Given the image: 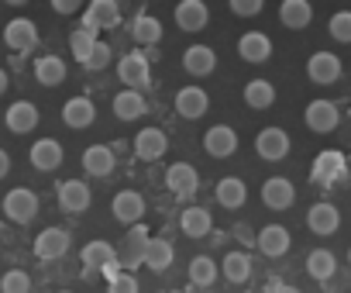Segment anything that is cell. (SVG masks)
I'll return each mask as SVG.
<instances>
[{"instance_id":"9c48e42d","label":"cell","mask_w":351,"mask_h":293,"mask_svg":"<svg viewBox=\"0 0 351 293\" xmlns=\"http://www.w3.org/2000/svg\"><path fill=\"white\" fill-rule=\"evenodd\" d=\"M83 269H90V272H107V276H114V272L121 269V262H117V252H114V245H110V242H90V245L83 248Z\"/></svg>"},{"instance_id":"d4e9b609","label":"cell","mask_w":351,"mask_h":293,"mask_svg":"<svg viewBox=\"0 0 351 293\" xmlns=\"http://www.w3.org/2000/svg\"><path fill=\"white\" fill-rule=\"evenodd\" d=\"M114 166H117V159H114V149L110 145H90V149L83 152V169L90 173V176H110L114 173Z\"/></svg>"},{"instance_id":"8d00e7d4","label":"cell","mask_w":351,"mask_h":293,"mask_svg":"<svg viewBox=\"0 0 351 293\" xmlns=\"http://www.w3.org/2000/svg\"><path fill=\"white\" fill-rule=\"evenodd\" d=\"M306 272H310V279H334V272H337V259L327 252V248H313L310 255H306Z\"/></svg>"},{"instance_id":"ac0fdd59","label":"cell","mask_w":351,"mask_h":293,"mask_svg":"<svg viewBox=\"0 0 351 293\" xmlns=\"http://www.w3.org/2000/svg\"><path fill=\"white\" fill-rule=\"evenodd\" d=\"M62 145L56 141V138H38L35 145H32V152H28V159H32V166L38 169V173H52V169H59L62 166Z\"/></svg>"},{"instance_id":"ee69618b","label":"cell","mask_w":351,"mask_h":293,"mask_svg":"<svg viewBox=\"0 0 351 293\" xmlns=\"http://www.w3.org/2000/svg\"><path fill=\"white\" fill-rule=\"evenodd\" d=\"M107 62H110V45H104V42H100V45L93 49V56L86 59V69H93V73H97V69H107Z\"/></svg>"},{"instance_id":"e575fe53","label":"cell","mask_w":351,"mask_h":293,"mask_svg":"<svg viewBox=\"0 0 351 293\" xmlns=\"http://www.w3.org/2000/svg\"><path fill=\"white\" fill-rule=\"evenodd\" d=\"M131 38L138 45H158L162 42V21L152 18V14H138L131 21Z\"/></svg>"},{"instance_id":"f35d334b","label":"cell","mask_w":351,"mask_h":293,"mask_svg":"<svg viewBox=\"0 0 351 293\" xmlns=\"http://www.w3.org/2000/svg\"><path fill=\"white\" fill-rule=\"evenodd\" d=\"M221 276V266L210 259V255H197L193 262H190V283L193 286H214V279Z\"/></svg>"},{"instance_id":"74e56055","label":"cell","mask_w":351,"mask_h":293,"mask_svg":"<svg viewBox=\"0 0 351 293\" xmlns=\"http://www.w3.org/2000/svg\"><path fill=\"white\" fill-rule=\"evenodd\" d=\"M172 259H176L172 245H169V242H162V238H152V242H148V248H145V262H141V266H148L152 272H162V269H169V266H172Z\"/></svg>"},{"instance_id":"d6a6232c","label":"cell","mask_w":351,"mask_h":293,"mask_svg":"<svg viewBox=\"0 0 351 293\" xmlns=\"http://www.w3.org/2000/svg\"><path fill=\"white\" fill-rule=\"evenodd\" d=\"M145 110H148V104H145V97H141L138 90H121V93L114 97V114H117L121 121H138Z\"/></svg>"},{"instance_id":"5bb4252c","label":"cell","mask_w":351,"mask_h":293,"mask_svg":"<svg viewBox=\"0 0 351 293\" xmlns=\"http://www.w3.org/2000/svg\"><path fill=\"white\" fill-rule=\"evenodd\" d=\"M4 42H8V49H14V52H32L35 45H38V28H35V21H28V18H14V21H8V28H4Z\"/></svg>"},{"instance_id":"e0dca14e","label":"cell","mask_w":351,"mask_h":293,"mask_svg":"<svg viewBox=\"0 0 351 293\" xmlns=\"http://www.w3.org/2000/svg\"><path fill=\"white\" fill-rule=\"evenodd\" d=\"M38 107L32 104V100H14L11 107H8V114H4V124H8V131H14V134H28V131H35L38 128Z\"/></svg>"},{"instance_id":"f6af8a7d","label":"cell","mask_w":351,"mask_h":293,"mask_svg":"<svg viewBox=\"0 0 351 293\" xmlns=\"http://www.w3.org/2000/svg\"><path fill=\"white\" fill-rule=\"evenodd\" d=\"M52 8H56L59 14H73L80 4H76V0H52Z\"/></svg>"},{"instance_id":"1f68e13d","label":"cell","mask_w":351,"mask_h":293,"mask_svg":"<svg viewBox=\"0 0 351 293\" xmlns=\"http://www.w3.org/2000/svg\"><path fill=\"white\" fill-rule=\"evenodd\" d=\"M35 80L42 86H62L66 83V62L59 56H42L35 62Z\"/></svg>"},{"instance_id":"836d02e7","label":"cell","mask_w":351,"mask_h":293,"mask_svg":"<svg viewBox=\"0 0 351 293\" xmlns=\"http://www.w3.org/2000/svg\"><path fill=\"white\" fill-rule=\"evenodd\" d=\"M221 276L231 279V283H248V279H252V259H248L245 252L231 248V252L224 255V262H221Z\"/></svg>"},{"instance_id":"4316f807","label":"cell","mask_w":351,"mask_h":293,"mask_svg":"<svg viewBox=\"0 0 351 293\" xmlns=\"http://www.w3.org/2000/svg\"><path fill=\"white\" fill-rule=\"evenodd\" d=\"M279 21H282L289 32H303V28L313 21L310 0H282V4H279Z\"/></svg>"},{"instance_id":"681fc988","label":"cell","mask_w":351,"mask_h":293,"mask_svg":"<svg viewBox=\"0 0 351 293\" xmlns=\"http://www.w3.org/2000/svg\"><path fill=\"white\" fill-rule=\"evenodd\" d=\"M348 266H351V248H348Z\"/></svg>"},{"instance_id":"52a82bcc","label":"cell","mask_w":351,"mask_h":293,"mask_svg":"<svg viewBox=\"0 0 351 293\" xmlns=\"http://www.w3.org/2000/svg\"><path fill=\"white\" fill-rule=\"evenodd\" d=\"M306 76H310L313 83H320V86H330V83L341 80V59H337L334 52L320 49V52H313V56L306 59Z\"/></svg>"},{"instance_id":"7dc6e473","label":"cell","mask_w":351,"mask_h":293,"mask_svg":"<svg viewBox=\"0 0 351 293\" xmlns=\"http://www.w3.org/2000/svg\"><path fill=\"white\" fill-rule=\"evenodd\" d=\"M265 293H300V290H293L286 283H272V286H265Z\"/></svg>"},{"instance_id":"d590c367","label":"cell","mask_w":351,"mask_h":293,"mask_svg":"<svg viewBox=\"0 0 351 293\" xmlns=\"http://www.w3.org/2000/svg\"><path fill=\"white\" fill-rule=\"evenodd\" d=\"M100 45V35L93 32V28H73V35H69V49H73V56H76V62H83L86 66V59L93 56V49Z\"/></svg>"},{"instance_id":"c3c4849f","label":"cell","mask_w":351,"mask_h":293,"mask_svg":"<svg viewBox=\"0 0 351 293\" xmlns=\"http://www.w3.org/2000/svg\"><path fill=\"white\" fill-rule=\"evenodd\" d=\"M8 86H11V80H8V73H4V69H0V97L8 93Z\"/></svg>"},{"instance_id":"bcb514c9","label":"cell","mask_w":351,"mask_h":293,"mask_svg":"<svg viewBox=\"0 0 351 293\" xmlns=\"http://www.w3.org/2000/svg\"><path fill=\"white\" fill-rule=\"evenodd\" d=\"M8 173H11V156H8L4 149H0V180H4Z\"/></svg>"},{"instance_id":"4dcf8cb0","label":"cell","mask_w":351,"mask_h":293,"mask_svg":"<svg viewBox=\"0 0 351 293\" xmlns=\"http://www.w3.org/2000/svg\"><path fill=\"white\" fill-rule=\"evenodd\" d=\"M241 97H245V104H248L252 110H269V107L276 104V86H272L269 80H248Z\"/></svg>"},{"instance_id":"8992f818","label":"cell","mask_w":351,"mask_h":293,"mask_svg":"<svg viewBox=\"0 0 351 293\" xmlns=\"http://www.w3.org/2000/svg\"><path fill=\"white\" fill-rule=\"evenodd\" d=\"M255 152H258L262 159H269V163L286 159V156H289V134H286L282 128H262V131L255 134Z\"/></svg>"},{"instance_id":"b9f144b4","label":"cell","mask_w":351,"mask_h":293,"mask_svg":"<svg viewBox=\"0 0 351 293\" xmlns=\"http://www.w3.org/2000/svg\"><path fill=\"white\" fill-rule=\"evenodd\" d=\"M330 35L337 38V42H348L351 45V11H337V14H330Z\"/></svg>"},{"instance_id":"8fae6325","label":"cell","mask_w":351,"mask_h":293,"mask_svg":"<svg viewBox=\"0 0 351 293\" xmlns=\"http://www.w3.org/2000/svg\"><path fill=\"white\" fill-rule=\"evenodd\" d=\"M148 242H152V235H148V228L145 224H134L131 231H128V242H124V252L117 255V262H121V269H128V272H134L141 262H145V248H148Z\"/></svg>"},{"instance_id":"f907efd6","label":"cell","mask_w":351,"mask_h":293,"mask_svg":"<svg viewBox=\"0 0 351 293\" xmlns=\"http://www.w3.org/2000/svg\"><path fill=\"white\" fill-rule=\"evenodd\" d=\"M59 293H73V290H59Z\"/></svg>"},{"instance_id":"f1b7e54d","label":"cell","mask_w":351,"mask_h":293,"mask_svg":"<svg viewBox=\"0 0 351 293\" xmlns=\"http://www.w3.org/2000/svg\"><path fill=\"white\" fill-rule=\"evenodd\" d=\"M306 224H310L313 235H334L341 228V214H337L334 204H313L306 211Z\"/></svg>"},{"instance_id":"7bdbcfd3","label":"cell","mask_w":351,"mask_h":293,"mask_svg":"<svg viewBox=\"0 0 351 293\" xmlns=\"http://www.w3.org/2000/svg\"><path fill=\"white\" fill-rule=\"evenodd\" d=\"M228 8L238 18H255V14H262V0H231Z\"/></svg>"},{"instance_id":"cb8c5ba5","label":"cell","mask_w":351,"mask_h":293,"mask_svg":"<svg viewBox=\"0 0 351 293\" xmlns=\"http://www.w3.org/2000/svg\"><path fill=\"white\" fill-rule=\"evenodd\" d=\"M183 69L190 76H210L217 69V52L210 45H190L183 52Z\"/></svg>"},{"instance_id":"d6986e66","label":"cell","mask_w":351,"mask_h":293,"mask_svg":"<svg viewBox=\"0 0 351 293\" xmlns=\"http://www.w3.org/2000/svg\"><path fill=\"white\" fill-rule=\"evenodd\" d=\"M313 183H324V187H334V183H341L344 180V156L341 152H320L317 159H313Z\"/></svg>"},{"instance_id":"9a60e30c","label":"cell","mask_w":351,"mask_h":293,"mask_svg":"<svg viewBox=\"0 0 351 293\" xmlns=\"http://www.w3.org/2000/svg\"><path fill=\"white\" fill-rule=\"evenodd\" d=\"M303 117H306V128H310V131L327 134V131H334V128H337L341 110H337V104H330V100H313V104H306Z\"/></svg>"},{"instance_id":"60d3db41","label":"cell","mask_w":351,"mask_h":293,"mask_svg":"<svg viewBox=\"0 0 351 293\" xmlns=\"http://www.w3.org/2000/svg\"><path fill=\"white\" fill-rule=\"evenodd\" d=\"M107 293H141V286H138L134 272L117 269L114 276H107Z\"/></svg>"},{"instance_id":"30bf717a","label":"cell","mask_w":351,"mask_h":293,"mask_svg":"<svg viewBox=\"0 0 351 293\" xmlns=\"http://www.w3.org/2000/svg\"><path fill=\"white\" fill-rule=\"evenodd\" d=\"M296 200V187L286 180V176H269L262 183V204L269 211H289Z\"/></svg>"},{"instance_id":"3957f363","label":"cell","mask_w":351,"mask_h":293,"mask_svg":"<svg viewBox=\"0 0 351 293\" xmlns=\"http://www.w3.org/2000/svg\"><path fill=\"white\" fill-rule=\"evenodd\" d=\"M121 25V8L117 0H90L83 11V28H93L97 35L104 28H117Z\"/></svg>"},{"instance_id":"484cf974","label":"cell","mask_w":351,"mask_h":293,"mask_svg":"<svg viewBox=\"0 0 351 293\" xmlns=\"http://www.w3.org/2000/svg\"><path fill=\"white\" fill-rule=\"evenodd\" d=\"M62 121L69 124V128H90L93 121H97V107H93V100L90 97H69L66 100V107H62Z\"/></svg>"},{"instance_id":"7c38bea8","label":"cell","mask_w":351,"mask_h":293,"mask_svg":"<svg viewBox=\"0 0 351 293\" xmlns=\"http://www.w3.org/2000/svg\"><path fill=\"white\" fill-rule=\"evenodd\" d=\"M176 25H180L183 32H204L207 21H210V8L204 4V0H180L172 11Z\"/></svg>"},{"instance_id":"603a6c76","label":"cell","mask_w":351,"mask_h":293,"mask_svg":"<svg viewBox=\"0 0 351 293\" xmlns=\"http://www.w3.org/2000/svg\"><path fill=\"white\" fill-rule=\"evenodd\" d=\"M255 245H258V252H262L265 259H279V255L289 252V231H286L282 224H265V228L258 231Z\"/></svg>"},{"instance_id":"ba28073f","label":"cell","mask_w":351,"mask_h":293,"mask_svg":"<svg viewBox=\"0 0 351 293\" xmlns=\"http://www.w3.org/2000/svg\"><path fill=\"white\" fill-rule=\"evenodd\" d=\"M110 211H114V218H117L121 224L134 228V224H141V218H145V197H141L138 190H121V194H114Z\"/></svg>"},{"instance_id":"ab89813d","label":"cell","mask_w":351,"mask_h":293,"mask_svg":"<svg viewBox=\"0 0 351 293\" xmlns=\"http://www.w3.org/2000/svg\"><path fill=\"white\" fill-rule=\"evenodd\" d=\"M0 293H32V276L25 269H11L0 276Z\"/></svg>"},{"instance_id":"ffe728a7","label":"cell","mask_w":351,"mask_h":293,"mask_svg":"<svg viewBox=\"0 0 351 293\" xmlns=\"http://www.w3.org/2000/svg\"><path fill=\"white\" fill-rule=\"evenodd\" d=\"M90 200H93V194H90V187H86L83 180H66V183H59V207H62L66 214H83V211L90 207Z\"/></svg>"},{"instance_id":"6da1fadb","label":"cell","mask_w":351,"mask_h":293,"mask_svg":"<svg viewBox=\"0 0 351 293\" xmlns=\"http://www.w3.org/2000/svg\"><path fill=\"white\" fill-rule=\"evenodd\" d=\"M4 214H8V221H14V224H32L35 214H38V194L28 190V187H14V190L4 197Z\"/></svg>"},{"instance_id":"7a4b0ae2","label":"cell","mask_w":351,"mask_h":293,"mask_svg":"<svg viewBox=\"0 0 351 293\" xmlns=\"http://www.w3.org/2000/svg\"><path fill=\"white\" fill-rule=\"evenodd\" d=\"M117 76H121V83H128V90H141V86H148V80H152L148 56H145V52H128V56H121V62H117Z\"/></svg>"},{"instance_id":"44dd1931","label":"cell","mask_w":351,"mask_h":293,"mask_svg":"<svg viewBox=\"0 0 351 293\" xmlns=\"http://www.w3.org/2000/svg\"><path fill=\"white\" fill-rule=\"evenodd\" d=\"M238 56H241L245 62H252V66L269 62V56H272V38L262 35V32H245V35L238 38Z\"/></svg>"},{"instance_id":"83f0119b","label":"cell","mask_w":351,"mask_h":293,"mask_svg":"<svg viewBox=\"0 0 351 293\" xmlns=\"http://www.w3.org/2000/svg\"><path fill=\"white\" fill-rule=\"evenodd\" d=\"M214 197H217L221 207L238 211V207H245V200H248V187H245V180H238V176H224V180L214 187Z\"/></svg>"},{"instance_id":"7402d4cb","label":"cell","mask_w":351,"mask_h":293,"mask_svg":"<svg viewBox=\"0 0 351 293\" xmlns=\"http://www.w3.org/2000/svg\"><path fill=\"white\" fill-rule=\"evenodd\" d=\"M69 248V231L66 228H45L38 238H35V255L52 262V259H62Z\"/></svg>"},{"instance_id":"2e32d148","label":"cell","mask_w":351,"mask_h":293,"mask_svg":"<svg viewBox=\"0 0 351 293\" xmlns=\"http://www.w3.org/2000/svg\"><path fill=\"white\" fill-rule=\"evenodd\" d=\"M207 107H210V97H207V90H204V86H183L180 93H176V114L186 117V121L204 117V114H207Z\"/></svg>"},{"instance_id":"4fadbf2b","label":"cell","mask_w":351,"mask_h":293,"mask_svg":"<svg viewBox=\"0 0 351 293\" xmlns=\"http://www.w3.org/2000/svg\"><path fill=\"white\" fill-rule=\"evenodd\" d=\"M165 187L176 194V197H193L200 190V173L190 166V163H172L169 173H165Z\"/></svg>"},{"instance_id":"f546056e","label":"cell","mask_w":351,"mask_h":293,"mask_svg":"<svg viewBox=\"0 0 351 293\" xmlns=\"http://www.w3.org/2000/svg\"><path fill=\"white\" fill-rule=\"evenodd\" d=\"M180 228H183L186 238H207L210 228H214V218H210V211H204V207H186V211L180 214Z\"/></svg>"},{"instance_id":"277c9868","label":"cell","mask_w":351,"mask_h":293,"mask_svg":"<svg viewBox=\"0 0 351 293\" xmlns=\"http://www.w3.org/2000/svg\"><path fill=\"white\" fill-rule=\"evenodd\" d=\"M165 152H169V138L162 128H141L134 134V156L141 163H158Z\"/></svg>"},{"instance_id":"5b68a950","label":"cell","mask_w":351,"mask_h":293,"mask_svg":"<svg viewBox=\"0 0 351 293\" xmlns=\"http://www.w3.org/2000/svg\"><path fill=\"white\" fill-rule=\"evenodd\" d=\"M204 152L214 156V159L234 156V152H238V134H234V128H231V124H214V128H207V134H204Z\"/></svg>"}]
</instances>
